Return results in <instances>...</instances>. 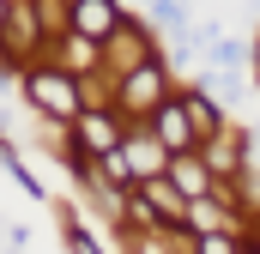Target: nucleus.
Returning <instances> with one entry per match:
<instances>
[{
  "mask_svg": "<svg viewBox=\"0 0 260 254\" xmlns=\"http://www.w3.org/2000/svg\"><path fill=\"white\" fill-rule=\"evenodd\" d=\"M24 97H30L37 115H49V121H61V127H73L85 115V79L67 73V67H30L24 73Z\"/></svg>",
  "mask_w": 260,
  "mask_h": 254,
  "instance_id": "1",
  "label": "nucleus"
},
{
  "mask_svg": "<svg viewBox=\"0 0 260 254\" xmlns=\"http://www.w3.org/2000/svg\"><path fill=\"white\" fill-rule=\"evenodd\" d=\"M164 97H170V67L157 61V55L127 67V73L115 79V115H151Z\"/></svg>",
  "mask_w": 260,
  "mask_h": 254,
  "instance_id": "2",
  "label": "nucleus"
},
{
  "mask_svg": "<svg viewBox=\"0 0 260 254\" xmlns=\"http://www.w3.org/2000/svg\"><path fill=\"white\" fill-rule=\"evenodd\" d=\"M43 49H49V30H43L37 6H30V0H12V12H6V24H0V55H6V61H37Z\"/></svg>",
  "mask_w": 260,
  "mask_h": 254,
  "instance_id": "3",
  "label": "nucleus"
},
{
  "mask_svg": "<svg viewBox=\"0 0 260 254\" xmlns=\"http://www.w3.org/2000/svg\"><path fill=\"white\" fill-rule=\"evenodd\" d=\"M139 61H151V30H145L139 18H127V24L103 43V61H97V67H103L109 79H121V73H127V67H139Z\"/></svg>",
  "mask_w": 260,
  "mask_h": 254,
  "instance_id": "4",
  "label": "nucleus"
},
{
  "mask_svg": "<svg viewBox=\"0 0 260 254\" xmlns=\"http://www.w3.org/2000/svg\"><path fill=\"white\" fill-rule=\"evenodd\" d=\"M145 127H151L170 151H194V145H200V139H194V121H188V109H182V91H170V97L145 115Z\"/></svg>",
  "mask_w": 260,
  "mask_h": 254,
  "instance_id": "5",
  "label": "nucleus"
},
{
  "mask_svg": "<svg viewBox=\"0 0 260 254\" xmlns=\"http://www.w3.org/2000/svg\"><path fill=\"white\" fill-rule=\"evenodd\" d=\"M127 133H121V121H115V109H85L79 121H73V145L79 151H91V157H103V151H115Z\"/></svg>",
  "mask_w": 260,
  "mask_h": 254,
  "instance_id": "6",
  "label": "nucleus"
},
{
  "mask_svg": "<svg viewBox=\"0 0 260 254\" xmlns=\"http://www.w3.org/2000/svg\"><path fill=\"white\" fill-rule=\"evenodd\" d=\"M121 24H127L121 0H73V30H79V37H91V43H109Z\"/></svg>",
  "mask_w": 260,
  "mask_h": 254,
  "instance_id": "7",
  "label": "nucleus"
},
{
  "mask_svg": "<svg viewBox=\"0 0 260 254\" xmlns=\"http://www.w3.org/2000/svg\"><path fill=\"white\" fill-rule=\"evenodd\" d=\"M254 151V139L248 133H236V127H224L218 139H206L200 145V157H206V170L212 176H242V157Z\"/></svg>",
  "mask_w": 260,
  "mask_h": 254,
  "instance_id": "8",
  "label": "nucleus"
},
{
  "mask_svg": "<svg viewBox=\"0 0 260 254\" xmlns=\"http://www.w3.org/2000/svg\"><path fill=\"white\" fill-rule=\"evenodd\" d=\"M121 157L133 164V176H139V182H151V176H164V170H170V145H164L151 127H145V139H121Z\"/></svg>",
  "mask_w": 260,
  "mask_h": 254,
  "instance_id": "9",
  "label": "nucleus"
},
{
  "mask_svg": "<svg viewBox=\"0 0 260 254\" xmlns=\"http://www.w3.org/2000/svg\"><path fill=\"white\" fill-rule=\"evenodd\" d=\"M182 109H188V121H194V139H200V145L218 139V133L230 127V121H224V109H218L206 91H182Z\"/></svg>",
  "mask_w": 260,
  "mask_h": 254,
  "instance_id": "10",
  "label": "nucleus"
},
{
  "mask_svg": "<svg viewBox=\"0 0 260 254\" xmlns=\"http://www.w3.org/2000/svg\"><path fill=\"white\" fill-rule=\"evenodd\" d=\"M30 6H37V18H43V30H49V49H55L67 30H73V0H30Z\"/></svg>",
  "mask_w": 260,
  "mask_h": 254,
  "instance_id": "11",
  "label": "nucleus"
},
{
  "mask_svg": "<svg viewBox=\"0 0 260 254\" xmlns=\"http://www.w3.org/2000/svg\"><path fill=\"white\" fill-rule=\"evenodd\" d=\"M194 254H242V242L230 230H200L194 236Z\"/></svg>",
  "mask_w": 260,
  "mask_h": 254,
  "instance_id": "12",
  "label": "nucleus"
},
{
  "mask_svg": "<svg viewBox=\"0 0 260 254\" xmlns=\"http://www.w3.org/2000/svg\"><path fill=\"white\" fill-rule=\"evenodd\" d=\"M67 248H73V254H103V248H97V236L79 230V224H67Z\"/></svg>",
  "mask_w": 260,
  "mask_h": 254,
  "instance_id": "13",
  "label": "nucleus"
},
{
  "mask_svg": "<svg viewBox=\"0 0 260 254\" xmlns=\"http://www.w3.org/2000/svg\"><path fill=\"white\" fill-rule=\"evenodd\" d=\"M0 170H12V176H18V170H24V164H18V145H12V139H6V133H0Z\"/></svg>",
  "mask_w": 260,
  "mask_h": 254,
  "instance_id": "14",
  "label": "nucleus"
},
{
  "mask_svg": "<svg viewBox=\"0 0 260 254\" xmlns=\"http://www.w3.org/2000/svg\"><path fill=\"white\" fill-rule=\"evenodd\" d=\"M6 12H12V0H0V24H6Z\"/></svg>",
  "mask_w": 260,
  "mask_h": 254,
  "instance_id": "15",
  "label": "nucleus"
},
{
  "mask_svg": "<svg viewBox=\"0 0 260 254\" xmlns=\"http://www.w3.org/2000/svg\"><path fill=\"white\" fill-rule=\"evenodd\" d=\"M242 254H254V248H248V242H242Z\"/></svg>",
  "mask_w": 260,
  "mask_h": 254,
  "instance_id": "16",
  "label": "nucleus"
}]
</instances>
